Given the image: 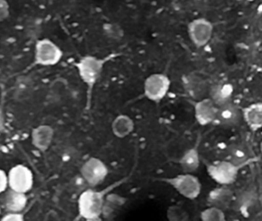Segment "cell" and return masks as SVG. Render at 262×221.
I'll list each match as a JSON object with an SVG mask.
<instances>
[{"label": "cell", "mask_w": 262, "mask_h": 221, "mask_svg": "<svg viewBox=\"0 0 262 221\" xmlns=\"http://www.w3.org/2000/svg\"><path fill=\"white\" fill-rule=\"evenodd\" d=\"M105 192L99 190H85L81 193L78 201L79 213L84 219L94 220L102 216Z\"/></svg>", "instance_id": "6da1fadb"}, {"label": "cell", "mask_w": 262, "mask_h": 221, "mask_svg": "<svg viewBox=\"0 0 262 221\" xmlns=\"http://www.w3.org/2000/svg\"><path fill=\"white\" fill-rule=\"evenodd\" d=\"M162 181L186 199H196L202 192V183L193 173L183 172L174 176L164 178Z\"/></svg>", "instance_id": "7a4b0ae2"}, {"label": "cell", "mask_w": 262, "mask_h": 221, "mask_svg": "<svg viewBox=\"0 0 262 221\" xmlns=\"http://www.w3.org/2000/svg\"><path fill=\"white\" fill-rule=\"evenodd\" d=\"M105 61L102 58L93 55L82 57L77 64L78 72L82 81L88 86L93 87L101 76Z\"/></svg>", "instance_id": "3957f363"}, {"label": "cell", "mask_w": 262, "mask_h": 221, "mask_svg": "<svg viewBox=\"0 0 262 221\" xmlns=\"http://www.w3.org/2000/svg\"><path fill=\"white\" fill-rule=\"evenodd\" d=\"M240 167L234 163L226 161H217L208 164L206 167L207 173L210 178L220 185H229L237 179Z\"/></svg>", "instance_id": "277c9868"}, {"label": "cell", "mask_w": 262, "mask_h": 221, "mask_svg": "<svg viewBox=\"0 0 262 221\" xmlns=\"http://www.w3.org/2000/svg\"><path fill=\"white\" fill-rule=\"evenodd\" d=\"M171 86V80L163 73L151 74L144 82V95L153 102L165 98Z\"/></svg>", "instance_id": "5b68a950"}, {"label": "cell", "mask_w": 262, "mask_h": 221, "mask_svg": "<svg viewBox=\"0 0 262 221\" xmlns=\"http://www.w3.org/2000/svg\"><path fill=\"white\" fill-rule=\"evenodd\" d=\"M63 56L60 48L49 38L38 40L35 47V61L39 65L52 66L58 64Z\"/></svg>", "instance_id": "8992f818"}, {"label": "cell", "mask_w": 262, "mask_h": 221, "mask_svg": "<svg viewBox=\"0 0 262 221\" xmlns=\"http://www.w3.org/2000/svg\"><path fill=\"white\" fill-rule=\"evenodd\" d=\"M212 23L205 18L192 20L188 26V34L191 42L197 48L206 46L213 35Z\"/></svg>", "instance_id": "52a82bcc"}, {"label": "cell", "mask_w": 262, "mask_h": 221, "mask_svg": "<svg viewBox=\"0 0 262 221\" xmlns=\"http://www.w3.org/2000/svg\"><path fill=\"white\" fill-rule=\"evenodd\" d=\"M108 173L106 164L97 158H90L84 163L81 168L82 178L87 184L92 187H96L101 184Z\"/></svg>", "instance_id": "ba28073f"}, {"label": "cell", "mask_w": 262, "mask_h": 221, "mask_svg": "<svg viewBox=\"0 0 262 221\" xmlns=\"http://www.w3.org/2000/svg\"><path fill=\"white\" fill-rule=\"evenodd\" d=\"M7 176L8 185L12 190L26 193L33 187V173L26 166L21 164L15 166L10 170Z\"/></svg>", "instance_id": "9c48e42d"}, {"label": "cell", "mask_w": 262, "mask_h": 221, "mask_svg": "<svg viewBox=\"0 0 262 221\" xmlns=\"http://www.w3.org/2000/svg\"><path fill=\"white\" fill-rule=\"evenodd\" d=\"M242 110L237 104L231 102L217 107L214 122L225 128L237 127L242 121Z\"/></svg>", "instance_id": "30bf717a"}, {"label": "cell", "mask_w": 262, "mask_h": 221, "mask_svg": "<svg viewBox=\"0 0 262 221\" xmlns=\"http://www.w3.org/2000/svg\"><path fill=\"white\" fill-rule=\"evenodd\" d=\"M183 85L185 92L193 99H202L206 98L210 87L205 78L199 74L191 73L183 78Z\"/></svg>", "instance_id": "8fae6325"}, {"label": "cell", "mask_w": 262, "mask_h": 221, "mask_svg": "<svg viewBox=\"0 0 262 221\" xmlns=\"http://www.w3.org/2000/svg\"><path fill=\"white\" fill-rule=\"evenodd\" d=\"M217 107L209 98L196 101L194 105V115L200 125L205 126L214 122Z\"/></svg>", "instance_id": "7c38bea8"}, {"label": "cell", "mask_w": 262, "mask_h": 221, "mask_svg": "<svg viewBox=\"0 0 262 221\" xmlns=\"http://www.w3.org/2000/svg\"><path fill=\"white\" fill-rule=\"evenodd\" d=\"M213 189L208 193L207 201L210 206L219 207L225 210L229 207L234 200V193L225 185Z\"/></svg>", "instance_id": "4fadbf2b"}, {"label": "cell", "mask_w": 262, "mask_h": 221, "mask_svg": "<svg viewBox=\"0 0 262 221\" xmlns=\"http://www.w3.org/2000/svg\"><path fill=\"white\" fill-rule=\"evenodd\" d=\"M234 89L229 83H217L210 87L209 98L217 107L232 101Z\"/></svg>", "instance_id": "5bb4252c"}, {"label": "cell", "mask_w": 262, "mask_h": 221, "mask_svg": "<svg viewBox=\"0 0 262 221\" xmlns=\"http://www.w3.org/2000/svg\"><path fill=\"white\" fill-rule=\"evenodd\" d=\"M54 135L53 127L49 125H40L32 131V143L41 151H45L50 147Z\"/></svg>", "instance_id": "9a60e30c"}, {"label": "cell", "mask_w": 262, "mask_h": 221, "mask_svg": "<svg viewBox=\"0 0 262 221\" xmlns=\"http://www.w3.org/2000/svg\"><path fill=\"white\" fill-rule=\"evenodd\" d=\"M242 119L253 131L259 130L262 127V104L252 103L242 110Z\"/></svg>", "instance_id": "2e32d148"}, {"label": "cell", "mask_w": 262, "mask_h": 221, "mask_svg": "<svg viewBox=\"0 0 262 221\" xmlns=\"http://www.w3.org/2000/svg\"><path fill=\"white\" fill-rule=\"evenodd\" d=\"M201 160L199 149L197 147L190 146L182 158L178 161L181 169L184 173H191L196 171L200 166Z\"/></svg>", "instance_id": "e0dca14e"}, {"label": "cell", "mask_w": 262, "mask_h": 221, "mask_svg": "<svg viewBox=\"0 0 262 221\" xmlns=\"http://www.w3.org/2000/svg\"><path fill=\"white\" fill-rule=\"evenodd\" d=\"M27 198L25 193L16 190H6L4 196V204L9 212L20 213L27 205Z\"/></svg>", "instance_id": "ac0fdd59"}, {"label": "cell", "mask_w": 262, "mask_h": 221, "mask_svg": "<svg viewBox=\"0 0 262 221\" xmlns=\"http://www.w3.org/2000/svg\"><path fill=\"white\" fill-rule=\"evenodd\" d=\"M134 121L126 115L116 117L112 124V130L115 136L119 138H126L134 130Z\"/></svg>", "instance_id": "d6986e66"}, {"label": "cell", "mask_w": 262, "mask_h": 221, "mask_svg": "<svg viewBox=\"0 0 262 221\" xmlns=\"http://www.w3.org/2000/svg\"><path fill=\"white\" fill-rule=\"evenodd\" d=\"M189 147L186 140L182 138H174L168 141L165 145V154L170 161L178 163Z\"/></svg>", "instance_id": "ffe728a7"}, {"label": "cell", "mask_w": 262, "mask_h": 221, "mask_svg": "<svg viewBox=\"0 0 262 221\" xmlns=\"http://www.w3.org/2000/svg\"><path fill=\"white\" fill-rule=\"evenodd\" d=\"M33 81L27 77L19 78L16 84V98L19 100H24L28 98L33 91Z\"/></svg>", "instance_id": "44dd1931"}, {"label": "cell", "mask_w": 262, "mask_h": 221, "mask_svg": "<svg viewBox=\"0 0 262 221\" xmlns=\"http://www.w3.org/2000/svg\"><path fill=\"white\" fill-rule=\"evenodd\" d=\"M200 218L203 221H225L226 219L225 210L214 206H210L202 210L200 213Z\"/></svg>", "instance_id": "7402d4cb"}, {"label": "cell", "mask_w": 262, "mask_h": 221, "mask_svg": "<svg viewBox=\"0 0 262 221\" xmlns=\"http://www.w3.org/2000/svg\"><path fill=\"white\" fill-rule=\"evenodd\" d=\"M167 218L170 221H187L189 219V213L182 206H169L167 209Z\"/></svg>", "instance_id": "603a6c76"}, {"label": "cell", "mask_w": 262, "mask_h": 221, "mask_svg": "<svg viewBox=\"0 0 262 221\" xmlns=\"http://www.w3.org/2000/svg\"><path fill=\"white\" fill-rule=\"evenodd\" d=\"M247 158H248V154H247L245 149L241 147H235L230 153L229 161L241 167L246 161Z\"/></svg>", "instance_id": "cb8c5ba5"}, {"label": "cell", "mask_w": 262, "mask_h": 221, "mask_svg": "<svg viewBox=\"0 0 262 221\" xmlns=\"http://www.w3.org/2000/svg\"><path fill=\"white\" fill-rule=\"evenodd\" d=\"M104 32L108 38L119 39L123 36V30L116 24H106L104 26Z\"/></svg>", "instance_id": "d4e9b609"}, {"label": "cell", "mask_w": 262, "mask_h": 221, "mask_svg": "<svg viewBox=\"0 0 262 221\" xmlns=\"http://www.w3.org/2000/svg\"><path fill=\"white\" fill-rule=\"evenodd\" d=\"M10 15V6L8 0H0V23H4Z\"/></svg>", "instance_id": "484cf974"}, {"label": "cell", "mask_w": 262, "mask_h": 221, "mask_svg": "<svg viewBox=\"0 0 262 221\" xmlns=\"http://www.w3.org/2000/svg\"><path fill=\"white\" fill-rule=\"evenodd\" d=\"M4 221H23L24 219V215L20 213H16V212H9L7 214L4 215L2 218Z\"/></svg>", "instance_id": "4316f807"}, {"label": "cell", "mask_w": 262, "mask_h": 221, "mask_svg": "<svg viewBox=\"0 0 262 221\" xmlns=\"http://www.w3.org/2000/svg\"><path fill=\"white\" fill-rule=\"evenodd\" d=\"M8 187V176L4 170L0 169V194L4 193Z\"/></svg>", "instance_id": "83f0119b"}, {"label": "cell", "mask_w": 262, "mask_h": 221, "mask_svg": "<svg viewBox=\"0 0 262 221\" xmlns=\"http://www.w3.org/2000/svg\"><path fill=\"white\" fill-rule=\"evenodd\" d=\"M4 124H5V118H4V112L2 109L0 108V132H2L4 130Z\"/></svg>", "instance_id": "f1b7e54d"}, {"label": "cell", "mask_w": 262, "mask_h": 221, "mask_svg": "<svg viewBox=\"0 0 262 221\" xmlns=\"http://www.w3.org/2000/svg\"><path fill=\"white\" fill-rule=\"evenodd\" d=\"M1 212L2 211H1V208H0V215H1Z\"/></svg>", "instance_id": "f546056e"}, {"label": "cell", "mask_w": 262, "mask_h": 221, "mask_svg": "<svg viewBox=\"0 0 262 221\" xmlns=\"http://www.w3.org/2000/svg\"><path fill=\"white\" fill-rule=\"evenodd\" d=\"M237 1H242V0H237Z\"/></svg>", "instance_id": "4dcf8cb0"}]
</instances>
